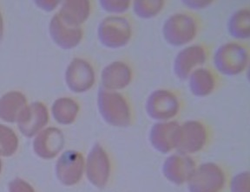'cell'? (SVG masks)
<instances>
[{
  "label": "cell",
  "mask_w": 250,
  "mask_h": 192,
  "mask_svg": "<svg viewBox=\"0 0 250 192\" xmlns=\"http://www.w3.org/2000/svg\"><path fill=\"white\" fill-rule=\"evenodd\" d=\"M98 104L102 117L109 125L125 127L130 124L129 106L122 94L101 87L98 91Z\"/></svg>",
  "instance_id": "cell-1"
},
{
  "label": "cell",
  "mask_w": 250,
  "mask_h": 192,
  "mask_svg": "<svg viewBox=\"0 0 250 192\" xmlns=\"http://www.w3.org/2000/svg\"><path fill=\"white\" fill-rule=\"evenodd\" d=\"M249 60L248 51L237 43L223 44L215 51L214 64L223 75H239L245 70Z\"/></svg>",
  "instance_id": "cell-2"
},
{
  "label": "cell",
  "mask_w": 250,
  "mask_h": 192,
  "mask_svg": "<svg viewBox=\"0 0 250 192\" xmlns=\"http://www.w3.org/2000/svg\"><path fill=\"white\" fill-rule=\"evenodd\" d=\"M98 38L102 44L109 49L124 47L129 43L131 27L129 21L122 17H108L98 27Z\"/></svg>",
  "instance_id": "cell-3"
},
{
  "label": "cell",
  "mask_w": 250,
  "mask_h": 192,
  "mask_svg": "<svg viewBox=\"0 0 250 192\" xmlns=\"http://www.w3.org/2000/svg\"><path fill=\"white\" fill-rule=\"evenodd\" d=\"M224 184L223 170L214 163L200 165L188 180L189 192H220Z\"/></svg>",
  "instance_id": "cell-4"
},
{
  "label": "cell",
  "mask_w": 250,
  "mask_h": 192,
  "mask_svg": "<svg viewBox=\"0 0 250 192\" xmlns=\"http://www.w3.org/2000/svg\"><path fill=\"white\" fill-rule=\"evenodd\" d=\"M164 36L173 46H182L191 42L196 34L195 20L186 14H175L164 23Z\"/></svg>",
  "instance_id": "cell-5"
},
{
  "label": "cell",
  "mask_w": 250,
  "mask_h": 192,
  "mask_svg": "<svg viewBox=\"0 0 250 192\" xmlns=\"http://www.w3.org/2000/svg\"><path fill=\"white\" fill-rule=\"evenodd\" d=\"M207 140V132L204 125L198 122L189 121L179 125L176 136L175 148L182 154L199 152Z\"/></svg>",
  "instance_id": "cell-6"
},
{
  "label": "cell",
  "mask_w": 250,
  "mask_h": 192,
  "mask_svg": "<svg viewBox=\"0 0 250 192\" xmlns=\"http://www.w3.org/2000/svg\"><path fill=\"white\" fill-rule=\"evenodd\" d=\"M110 164L107 153L99 144H96L87 157L86 175L91 184L104 188L109 180Z\"/></svg>",
  "instance_id": "cell-7"
},
{
  "label": "cell",
  "mask_w": 250,
  "mask_h": 192,
  "mask_svg": "<svg viewBox=\"0 0 250 192\" xmlns=\"http://www.w3.org/2000/svg\"><path fill=\"white\" fill-rule=\"evenodd\" d=\"M178 110L179 102L169 91H154L146 102L147 114L154 120H169L178 113Z\"/></svg>",
  "instance_id": "cell-8"
},
{
  "label": "cell",
  "mask_w": 250,
  "mask_h": 192,
  "mask_svg": "<svg viewBox=\"0 0 250 192\" xmlns=\"http://www.w3.org/2000/svg\"><path fill=\"white\" fill-rule=\"evenodd\" d=\"M83 169L84 160L82 154L70 150L59 157L56 165V174L62 184L71 186L81 180Z\"/></svg>",
  "instance_id": "cell-9"
},
{
  "label": "cell",
  "mask_w": 250,
  "mask_h": 192,
  "mask_svg": "<svg viewBox=\"0 0 250 192\" xmlns=\"http://www.w3.org/2000/svg\"><path fill=\"white\" fill-rule=\"evenodd\" d=\"M67 86L75 93L89 90L95 83V73L89 63L83 59H74L67 68Z\"/></svg>",
  "instance_id": "cell-10"
},
{
  "label": "cell",
  "mask_w": 250,
  "mask_h": 192,
  "mask_svg": "<svg viewBox=\"0 0 250 192\" xmlns=\"http://www.w3.org/2000/svg\"><path fill=\"white\" fill-rule=\"evenodd\" d=\"M48 121L46 106L40 102H34L22 111L18 119V125L23 135L31 138L47 125Z\"/></svg>",
  "instance_id": "cell-11"
},
{
  "label": "cell",
  "mask_w": 250,
  "mask_h": 192,
  "mask_svg": "<svg viewBox=\"0 0 250 192\" xmlns=\"http://www.w3.org/2000/svg\"><path fill=\"white\" fill-rule=\"evenodd\" d=\"M195 162L185 154H174L164 161L163 173L173 184H182L188 182L195 171Z\"/></svg>",
  "instance_id": "cell-12"
},
{
  "label": "cell",
  "mask_w": 250,
  "mask_h": 192,
  "mask_svg": "<svg viewBox=\"0 0 250 192\" xmlns=\"http://www.w3.org/2000/svg\"><path fill=\"white\" fill-rule=\"evenodd\" d=\"M64 145V138L58 128L50 127L43 130L33 142V148L39 157L51 159L56 157Z\"/></svg>",
  "instance_id": "cell-13"
},
{
  "label": "cell",
  "mask_w": 250,
  "mask_h": 192,
  "mask_svg": "<svg viewBox=\"0 0 250 192\" xmlns=\"http://www.w3.org/2000/svg\"><path fill=\"white\" fill-rule=\"evenodd\" d=\"M51 38L59 47L70 50L78 46L83 36L82 29L65 24L59 14L55 15L50 24Z\"/></svg>",
  "instance_id": "cell-14"
},
{
  "label": "cell",
  "mask_w": 250,
  "mask_h": 192,
  "mask_svg": "<svg viewBox=\"0 0 250 192\" xmlns=\"http://www.w3.org/2000/svg\"><path fill=\"white\" fill-rule=\"evenodd\" d=\"M206 61V52L200 45H192L180 51L174 62V72L180 80H186L197 65Z\"/></svg>",
  "instance_id": "cell-15"
},
{
  "label": "cell",
  "mask_w": 250,
  "mask_h": 192,
  "mask_svg": "<svg viewBox=\"0 0 250 192\" xmlns=\"http://www.w3.org/2000/svg\"><path fill=\"white\" fill-rule=\"evenodd\" d=\"M179 125L177 122H159L153 125L149 140L159 153H168L175 148L176 136Z\"/></svg>",
  "instance_id": "cell-16"
},
{
  "label": "cell",
  "mask_w": 250,
  "mask_h": 192,
  "mask_svg": "<svg viewBox=\"0 0 250 192\" xmlns=\"http://www.w3.org/2000/svg\"><path fill=\"white\" fill-rule=\"evenodd\" d=\"M102 84L107 90L123 89L131 81L129 66L122 62H114L102 71Z\"/></svg>",
  "instance_id": "cell-17"
},
{
  "label": "cell",
  "mask_w": 250,
  "mask_h": 192,
  "mask_svg": "<svg viewBox=\"0 0 250 192\" xmlns=\"http://www.w3.org/2000/svg\"><path fill=\"white\" fill-rule=\"evenodd\" d=\"M90 4L87 0L65 1L62 3L59 16L65 23L73 27H80L90 16Z\"/></svg>",
  "instance_id": "cell-18"
},
{
  "label": "cell",
  "mask_w": 250,
  "mask_h": 192,
  "mask_svg": "<svg viewBox=\"0 0 250 192\" xmlns=\"http://www.w3.org/2000/svg\"><path fill=\"white\" fill-rule=\"evenodd\" d=\"M25 106L26 99L23 94L17 91L9 92L0 99V118L4 122H18Z\"/></svg>",
  "instance_id": "cell-19"
},
{
  "label": "cell",
  "mask_w": 250,
  "mask_h": 192,
  "mask_svg": "<svg viewBox=\"0 0 250 192\" xmlns=\"http://www.w3.org/2000/svg\"><path fill=\"white\" fill-rule=\"evenodd\" d=\"M214 87L215 81L210 71L205 69H198L190 75L189 87L192 94L195 96H207L213 91Z\"/></svg>",
  "instance_id": "cell-20"
},
{
  "label": "cell",
  "mask_w": 250,
  "mask_h": 192,
  "mask_svg": "<svg viewBox=\"0 0 250 192\" xmlns=\"http://www.w3.org/2000/svg\"><path fill=\"white\" fill-rule=\"evenodd\" d=\"M228 31L235 39H249L250 36V12L242 9L230 17L228 23Z\"/></svg>",
  "instance_id": "cell-21"
},
{
  "label": "cell",
  "mask_w": 250,
  "mask_h": 192,
  "mask_svg": "<svg viewBox=\"0 0 250 192\" xmlns=\"http://www.w3.org/2000/svg\"><path fill=\"white\" fill-rule=\"evenodd\" d=\"M79 111L78 103L70 98H60L52 106V114L56 122L69 125L74 122Z\"/></svg>",
  "instance_id": "cell-22"
},
{
  "label": "cell",
  "mask_w": 250,
  "mask_h": 192,
  "mask_svg": "<svg viewBox=\"0 0 250 192\" xmlns=\"http://www.w3.org/2000/svg\"><path fill=\"white\" fill-rule=\"evenodd\" d=\"M19 140L11 128L0 125V156H12L18 149Z\"/></svg>",
  "instance_id": "cell-23"
},
{
  "label": "cell",
  "mask_w": 250,
  "mask_h": 192,
  "mask_svg": "<svg viewBox=\"0 0 250 192\" xmlns=\"http://www.w3.org/2000/svg\"><path fill=\"white\" fill-rule=\"evenodd\" d=\"M164 1H135L133 9L137 16L142 18H150L156 16L164 7Z\"/></svg>",
  "instance_id": "cell-24"
},
{
  "label": "cell",
  "mask_w": 250,
  "mask_h": 192,
  "mask_svg": "<svg viewBox=\"0 0 250 192\" xmlns=\"http://www.w3.org/2000/svg\"><path fill=\"white\" fill-rule=\"evenodd\" d=\"M230 190L231 192H250V173L235 175L231 181Z\"/></svg>",
  "instance_id": "cell-25"
},
{
  "label": "cell",
  "mask_w": 250,
  "mask_h": 192,
  "mask_svg": "<svg viewBox=\"0 0 250 192\" xmlns=\"http://www.w3.org/2000/svg\"><path fill=\"white\" fill-rule=\"evenodd\" d=\"M102 8L109 13H123L129 7V1H100Z\"/></svg>",
  "instance_id": "cell-26"
},
{
  "label": "cell",
  "mask_w": 250,
  "mask_h": 192,
  "mask_svg": "<svg viewBox=\"0 0 250 192\" xmlns=\"http://www.w3.org/2000/svg\"><path fill=\"white\" fill-rule=\"evenodd\" d=\"M10 192H35L31 185L25 181L17 178L9 184Z\"/></svg>",
  "instance_id": "cell-27"
},
{
  "label": "cell",
  "mask_w": 250,
  "mask_h": 192,
  "mask_svg": "<svg viewBox=\"0 0 250 192\" xmlns=\"http://www.w3.org/2000/svg\"><path fill=\"white\" fill-rule=\"evenodd\" d=\"M36 4H38V6L40 8L43 9L45 11H52L53 9L57 7V5L59 4V1H35Z\"/></svg>",
  "instance_id": "cell-28"
},
{
  "label": "cell",
  "mask_w": 250,
  "mask_h": 192,
  "mask_svg": "<svg viewBox=\"0 0 250 192\" xmlns=\"http://www.w3.org/2000/svg\"><path fill=\"white\" fill-rule=\"evenodd\" d=\"M187 7L192 9H201L211 4V1H184Z\"/></svg>",
  "instance_id": "cell-29"
},
{
  "label": "cell",
  "mask_w": 250,
  "mask_h": 192,
  "mask_svg": "<svg viewBox=\"0 0 250 192\" xmlns=\"http://www.w3.org/2000/svg\"><path fill=\"white\" fill-rule=\"evenodd\" d=\"M3 32H4V24H3L2 15L0 13V41L2 40V37H3Z\"/></svg>",
  "instance_id": "cell-30"
},
{
  "label": "cell",
  "mask_w": 250,
  "mask_h": 192,
  "mask_svg": "<svg viewBox=\"0 0 250 192\" xmlns=\"http://www.w3.org/2000/svg\"><path fill=\"white\" fill-rule=\"evenodd\" d=\"M1 170H2V161L0 159V173H1Z\"/></svg>",
  "instance_id": "cell-31"
}]
</instances>
